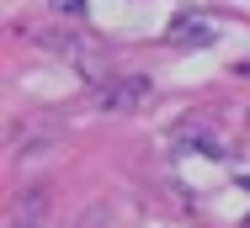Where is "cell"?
I'll list each match as a JSON object with an SVG mask.
<instances>
[{"mask_svg":"<svg viewBox=\"0 0 250 228\" xmlns=\"http://www.w3.org/2000/svg\"><path fill=\"white\" fill-rule=\"evenodd\" d=\"M91 95H96V106L106 117H128V112H139V106L149 101V80H144V75H112V80H101Z\"/></svg>","mask_w":250,"mask_h":228,"instance_id":"1","label":"cell"},{"mask_svg":"<svg viewBox=\"0 0 250 228\" xmlns=\"http://www.w3.org/2000/svg\"><path fill=\"white\" fill-rule=\"evenodd\" d=\"M170 143L187 149V154H202V159H224V154H229L224 138L213 133V128H202V122H181V128H170Z\"/></svg>","mask_w":250,"mask_h":228,"instance_id":"2","label":"cell"},{"mask_svg":"<svg viewBox=\"0 0 250 228\" xmlns=\"http://www.w3.org/2000/svg\"><path fill=\"white\" fill-rule=\"evenodd\" d=\"M213 38H218L213 21H202V16H181V21H170V43H176V48H208Z\"/></svg>","mask_w":250,"mask_h":228,"instance_id":"3","label":"cell"},{"mask_svg":"<svg viewBox=\"0 0 250 228\" xmlns=\"http://www.w3.org/2000/svg\"><path fill=\"white\" fill-rule=\"evenodd\" d=\"M21 207H16V228H43V218H48V191L43 186H32L27 196H16Z\"/></svg>","mask_w":250,"mask_h":228,"instance_id":"4","label":"cell"},{"mask_svg":"<svg viewBox=\"0 0 250 228\" xmlns=\"http://www.w3.org/2000/svg\"><path fill=\"white\" fill-rule=\"evenodd\" d=\"M53 11H59V16H80V11H85V0H48Z\"/></svg>","mask_w":250,"mask_h":228,"instance_id":"5","label":"cell"},{"mask_svg":"<svg viewBox=\"0 0 250 228\" xmlns=\"http://www.w3.org/2000/svg\"><path fill=\"white\" fill-rule=\"evenodd\" d=\"M240 186H245V191H250V175H240Z\"/></svg>","mask_w":250,"mask_h":228,"instance_id":"6","label":"cell"},{"mask_svg":"<svg viewBox=\"0 0 250 228\" xmlns=\"http://www.w3.org/2000/svg\"><path fill=\"white\" fill-rule=\"evenodd\" d=\"M245 75H250V64H245Z\"/></svg>","mask_w":250,"mask_h":228,"instance_id":"7","label":"cell"}]
</instances>
